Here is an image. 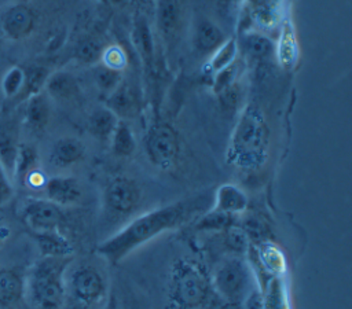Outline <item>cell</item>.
<instances>
[{"instance_id": "cell-39", "label": "cell", "mask_w": 352, "mask_h": 309, "mask_svg": "<svg viewBox=\"0 0 352 309\" xmlns=\"http://www.w3.org/2000/svg\"><path fill=\"white\" fill-rule=\"evenodd\" d=\"M239 225L246 232L249 240H264L265 233L268 232L267 224L263 222V220H260L256 216L246 217Z\"/></svg>"}, {"instance_id": "cell-21", "label": "cell", "mask_w": 352, "mask_h": 309, "mask_svg": "<svg viewBox=\"0 0 352 309\" xmlns=\"http://www.w3.org/2000/svg\"><path fill=\"white\" fill-rule=\"evenodd\" d=\"M38 172V152L37 150L30 146L21 143L16 161H15V169H14V177L12 180H16L21 185H26L29 179Z\"/></svg>"}, {"instance_id": "cell-22", "label": "cell", "mask_w": 352, "mask_h": 309, "mask_svg": "<svg viewBox=\"0 0 352 309\" xmlns=\"http://www.w3.org/2000/svg\"><path fill=\"white\" fill-rule=\"evenodd\" d=\"M182 21L180 0H160L157 8V25L160 32L165 36H173L179 29Z\"/></svg>"}, {"instance_id": "cell-5", "label": "cell", "mask_w": 352, "mask_h": 309, "mask_svg": "<svg viewBox=\"0 0 352 309\" xmlns=\"http://www.w3.org/2000/svg\"><path fill=\"white\" fill-rule=\"evenodd\" d=\"M252 271L242 255L223 260L214 269L210 284L214 294L224 301L242 302L252 290Z\"/></svg>"}, {"instance_id": "cell-47", "label": "cell", "mask_w": 352, "mask_h": 309, "mask_svg": "<svg viewBox=\"0 0 352 309\" xmlns=\"http://www.w3.org/2000/svg\"><path fill=\"white\" fill-rule=\"evenodd\" d=\"M111 1H113V4H114V5H118V7H120V5H121V7H124L125 4H128V3H129V0H111Z\"/></svg>"}, {"instance_id": "cell-15", "label": "cell", "mask_w": 352, "mask_h": 309, "mask_svg": "<svg viewBox=\"0 0 352 309\" xmlns=\"http://www.w3.org/2000/svg\"><path fill=\"white\" fill-rule=\"evenodd\" d=\"M18 126L11 119H0V162L12 181L19 150Z\"/></svg>"}, {"instance_id": "cell-27", "label": "cell", "mask_w": 352, "mask_h": 309, "mask_svg": "<svg viewBox=\"0 0 352 309\" xmlns=\"http://www.w3.org/2000/svg\"><path fill=\"white\" fill-rule=\"evenodd\" d=\"M242 48L249 58L256 60L267 59L275 52L274 43L258 32L245 33L242 37Z\"/></svg>"}, {"instance_id": "cell-19", "label": "cell", "mask_w": 352, "mask_h": 309, "mask_svg": "<svg viewBox=\"0 0 352 309\" xmlns=\"http://www.w3.org/2000/svg\"><path fill=\"white\" fill-rule=\"evenodd\" d=\"M33 238L41 257H72L74 253L72 242L58 231L33 232Z\"/></svg>"}, {"instance_id": "cell-18", "label": "cell", "mask_w": 352, "mask_h": 309, "mask_svg": "<svg viewBox=\"0 0 352 309\" xmlns=\"http://www.w3.org/2000/svg\"><path fill=\"white\" fill-rule=\"evenodd\" d=\"M43 91L50 96V99L66 102L74 99L78 95L80 88L76 77L72 73L58 70L50 73Z\"/></svg>"}, {"instance_id": "cell-20", "label": "cell", "mask_w": 352, "mask_h": 309, "mask_svg": "<svg viewBox=\"0 0 352 309\" xmlns=\"http://www.w3.org/2000/svg\"><path fill=\"white\" fill-rule=\"evenodd\" d=\"M120 118L106 106L95 108L88 118V129L99 141H110Z\"/></svg>"}, {"instance_id": "cell-8", "label": "cell", "mask_w": 352, "mask_h": 309, "mask_svg": "<svg viewBox=\"0 0 352 309\" xmlns=\"http://www.w3.org/2000/svg\"><path fill=\"white\" fill-rule=\"evenodd\" d=\"M142 201L139 184L126 176L114 177L104 190V206L113 217H126L132 214Z\"/></svg>"}, {"instance_id": "cell-31", "label": "cell", "mask_w": 352, "mask_h": 309, "mask_svg": "<svg viewBox=\"0 0 352 309\" xmlns=\"http://www.w3.org/2000/svg\"><path fill=\"white\" fill-rule=\"evenodd\" d=\"M236 222V216H231L212 209L198 218L195 228L204 232H223L224 229Z\"/></svg>"}, {"instance_id": "cell-9", "label": "cell", "mask_w": 352, "mask_h": 309, "mask_svg": "<svg viewBox=\"0 0 352 309\" xmlns=\"http://www.w3.org/2000/svg\"><path fill=\"white\" fill-rule=\"evenodd\" d=\"M63 217L60 206L41 198L26 199L21 209V218L32 232L58 231L63 222Z\"/></svg>"}, {"instance_id": "cell-44", "label": "cell", "mask_w": 352, "mask_h": 309, "mask_svg": "<svg viewBox=\"0 0 352 309\" xmlns=\"http://www.w3.org/2000/svg\"><path fill=\"white\" fill-rule=\"evenodd\" d=\"M212 309H243V306H242V302L224 301V299L219 298V301L212 305Z\"/></svg>"}, {"instance_id": "cell-25", "label": "cell", "mask_w": 352, "mask_h": 309, "mask_svg": "<svg viewBox=\"0 0 352 309\" xmlns=\"http://www.w3.org/2000/svg\"><path fill=\"white\" fill-rule=\"evenodd\" d=\"M238 55V43L235 38H226V41L210 54L209 60L206 62L204 70L208 74L214 76L220 70L230 66L236 60Z\"/></svg>"}, {"instance_id": "cell-7", "label": "cell", "mask_w": 352, "mask_h": 309, "mask_svg": "<svg viewBox=\"0 0 352 309\" xmlns=\"http://www.w3.org/2000/svg\"><path fill=\"white\" fill-rule=\"evenodd\" d=\"M73 299L82 308H91L104 299L107 294V280L104 275L92 265H80L69 280H66Z\"/></svg>"}, {"instance_id": "cell-34", "label": "cell", "mask_w": 352, "mask_h": 309, "mask_svg": "<svg viewBox=\"0 0 352 309\" xmlns=\"http://www.w3.org/2000/svg\"><path fill=\"white\" fill-rule=\"evenodd\" d=\"M249 242L250 240L246 232L241 228L238 222L223 231V243L226 249H228L231 253L236 255H242L248 251Z\"/></svg>"}, {"instance_id": "cell-6", "label": "cell", "mask_w": 352, "mask_h": 309, "mask_svg": "<svg viewBox=\"0 0 352 309\" xmlns=\"http://www.w3.org/2000/svg\"><path fill=\"white\" fill-rule=\"evenodd\" d=\"M144 148L150 162L161 170H170L180 155V139L168 122H155L144 139Z\"/></svg>"}, {"instance_id": "cell-14", "label": "cell", "mask_w": 352, "mask_h": 309, "mask_svg": "<svg viewBox=\"0 0 352 309\" xmlns=\"http://www.w3.org/2000/svg\"><path fill=\"white\" fill-rule=\"evenodd\" d=\"M85 155V144L73 136L59 137L51 147L50 162L55 168H69L80 162Z\"/></svg>"}, {"instance_id": "cell-36", "label": "cell", "mask_w": 352, "mask_h": 309, "mask_svg": "<svg viewBox=\"0 0 352 309\" xmlns=\"http://www.w3.org/2000/svg\"><path fill=\"white\" fill-rule=\"evenodd\" d=\"M264 309H287L286 294L280 279L274 277L264 294Z\"/></svg>"}, {"instance_id": "cell-29", "label": "cell", "mask_w": 352, "mask_h": 309, "mask_svg": "<svg viewBox=\"0 0 352 309\" xmlns=\"http://www.w3.org/2000/svg\"><path fill=\"white\" fill-rule=\"evenodd\" d=\"M275 52L278 54L279 63L286 69L293 67L298 60V44L292 26L286 25L283 27Z\"/></svg>"}, {"instance_id": "cell-45", "label": "cell", "mask_w": 352, "mask_h": 309, "mask_svg": "<svg viewBox=\"0 0 352 309\" xmlns=\"http://www.w3.org/2000/svg\"><path fill=\"white\" fill-rule=\"evenodd\" d=\"M11 236V229L7 224L0 222V247L4 242H7V239Z\"/></svg>"}, {"instance_id": "cell-38", "label": "cell", "mask_w": 352, "mask_h": 309, "mask_svg": "<svg viewBox=\"0 0 352 309\" xmlns=\"http://www.w3.org/2000/svg\"><path fill=\"white\" fill-rule=\"evenodd\" d=\"M238 74H239V63L236 60L232 62L226 69L216 73L213 76V91H214V93L217 95L221 91L227 89L228 87H231L232 84H235L236 82L235 80H236Z\"/></svg>"}, {"instance_id": "cell-42", "label": "cell", "mask_w": 352, "mask_h": 309, "mask_svg": "<svg viewBox=\"0 0 352 309\" xmlns=\"http://www.w3.org/2000/svg\"><path fill=\"white\" fill-rule=\"evenodd\" d=\"M12 194H14L12 181L0 162V207L7 205L11 201Z\"/></svg>"}, {"instance_id": "cell-11", "label": "cell", "mask_w": 352, "mask_h": 309, "mask_svg": "<svg viewBox=\"0 0 352 309\" xmlns=\"http://www.w3.org/2000/svg\"><path fill=\"white\" fill-rule=\"evenodd\" d=\"M45 199L63 207L80 202L82 190L76 177L72 176H52L44 183Z\"/></svg>"}, {"instance_id": "cell-24", "label": "cell", "mask_w": 352, "mask_h": 309, "mask_svg": "<svg viewBox=\"0 0 352 309\" xmlns=\"http://www.w3.org/2000/svg\"><path fill=\"white\" fill-rule=\"evenodd\" d=\"M132 41L142 60L147 66H150L154 60V41L151 27L146 18H138L135 21L132 30Z\"/></svg>"}, {"instance_id": "cell-4", "label": "cell", "mask_w": 352, "mask_h": 309, "mask_svg": "<svg viewBox=\"0 0 352 309\" xmlns=\"http://www.w3.org/2000/svg\"><path fill=\"white\" fill-rule=\"evenodd\" d=\"M213 294L210 279L195 261L179 258L173 262L168 283L172 309H198L208 305Z\"/></svg>"}, {"instance_id": "cell-40", "label": "cell", "mask_w": 352, "mask_h": 309, "mask_svg": "<svg viewBox=\"0 0 352 309\" xmlns=\"http://www.w3.org/2000/svg\"><path fill=\"white\" fill-rule=\"evenodd\" d=\"M217 96H219L223 110L232 113L238 108L239 100H241V92H239V88L236 87V82L232 84L231 87H228L227 89L221 91L220 93H217Z\"/></svg>"}, {"instance_id": "cell-35", "label": "cell", "mask_w": 352, "mask_h": 309, "mask_svg": "<svg viewBox=\"0 0 352 309\" xmlns=\"http://www.w3.org/2000/svg\"><path fill=\"white\" fill-rule=\"evenodd\" d=\"M102 51H103V48L94 38H84L77 43L74 55H76L77 60H80L81 63L95 65L100 60Z\"/></svg>"}, {"instance_id": "cell-16", "label": "cell", "mask_w": 352, "mask_h": 309, "mask_svg": "<svg viewBox=\"0 0 352 309\" xmlns=\"http://www.w3.org/2000/svg\"><path fill=\"white\" fill-rule=\"evenodd\" d=\"M26 275L18 268L0 269V305L11 306L25 297Z\"/></svg>"}, {"instance_id": "cell-43", "label": "cell", "mask_w": 352, "mask_h": 309, "mask_svg": "<svg viewBox=\"0 0 352 309\" xmlns=\"http://www.w3.org/2000/svg\"><path fill=\"white\" fill-rule=\"evenodd\" d=\"M243 309H264V294L258 288H252L242 301Z\"/></svg>"}, {"instance_id": "cell-32", "label": "cell", "mask_w": 352, "mask_h": 309, "mask_svg": "<svg viewBox=\"0 0 352 309\" xmlns=\"http://www.w3.org/2000/svg\"><path fill=\"white\" fill-rule=\"evenodd\" d=\"M91 71H92V77H94L96 87L103 93H106V96L109 93H111L122 81V71L110 69L106 65H103L102 62L92 65Z\"/></svg>"}, {"instance_id": "cell-48", "label": "cell", "mask_w": 352, "mask_h": 309, "mask_svg": "<svg viewBox=\"0 0 352 309\" xmlns=\"http://www.w3.org/2000/svg\"><path fill=\"white\" fill-rule=\"evenodd\" d=\"M226 1H236V0H226Z\"/></svg>"}, {"instance_id": "cell-13", "label": "cell", "mask_w": 352, "mask_h": 309, "mask_svg": "<svg viewBox=\"0 0 352 309\" xmlns=\"http://www.w3.org/2000/svg\"><path fill=\"white\" fill-rule=\"evenodd\" d=\"M23 122L32 132H41L50 122L51 118V99L41 91L32 95L25 102Z\"/></svg>"}, {"instance_id": "cell-17", "label": "cell", "mask_w": 352, "mask_h": 309, "mask_svg": "<svg viewBox=\"0 0 352 309\" xmlns=\"http://www.w3.org/2000/svg\"><path fill=\"white\" fill-rule=\"evenodd\" d=\"M249 205L248 195L242 188L235 184H223L217 188L214 194V205L213 209L231 214L238 216L242 214Z\"/></svg>"}, {"instance_id": "cell-3", "label": "cell", "mask_w": 352, "mask_h": 309, "mask_svg": "<svg viewBox=\"0 0 352 309\" xmlns=\"http://www.w3.org/2000/svg\"><path fill=\"white\" fill-rule=\"evenodd\" d=\"M72 257H41L26 273L25 295L33 309H62Z\"/></svg>"}, {"instance_id": "cell-10", "label": "cell", "mask_w": 352, "mask_h": 309, "mask_svg": "<svg viewBox=\"0 0 352 309\" xmlns=\"http://www.w3.org/2000/svg\"><path fill=\"white\" fill-rule=\"evenodd\" d=\"M36 22L34 10L25 3L11 4L0 15V29L6 38L11 41L28 38L33 33Z\"/></svg>"}, {"instance_id": "cell-23", "label": "cell", "mask_w": 352, "mask_h": 309, "mask_svg": "<svg viewBox=\"0 0 352 309\" xmlns=\"http://www.w3.org/2000/svg\"><path fill=\"white\" fill-rule=\"evenodd\" d=\"M194 41L201 52L212 54L226 41V34L214 22L205 19L198 23Z\"/></svg>"}, {"instance_id": "cell-33", "label": "cell", "mask_w": 352, "mask_h": 309, "mask_svg": "<svg viewBox=\"0 0 352 309\" xmlns=\"http://www.w3.org/2000/svg\"><path fill=\"white\" fill-rule=\"evenodd\" d=\"M26 70V80L23 91L18 99L16 103L25 102L28 98H30L34 93H38L44 89V84L50 76V71L44 66H30Z\"/></svg>"}, {"instance_id": "cell-2", "label": "cell", "mask_w": 352, "mask_h": 309, "mask_svg": "<svg viewBox=\"0 0 352 309\" xmlns=\"http://www.w3.org/2000/svg\"><path fill=\"white\" fill-rule=\"evenodd\" d=\"M270 129L263 111L256 104L243 108L230 139L227 159L239 169L256 170L268 157Z\"/></svg>"}, {"instance_id": "cell-28", "label": "cell", "mask_w": 352, "mask_h": 309, "mask_svg": "<svg viewBox=\"0 0 352 309\" xmlns=\"http://www.w3.org/2000/svg\"><path fill=\"white\" fill-rule=\"evenodd\" d=\"M25 80H26V70L22 66L14 65L8 67L0 81V88L1 93L6 99L11 100L12 103H16L23 87H25Z\"/></svg>"}, {"instance_id": "cell-12", "label": "cell", "mask_w": 352, "mask_h": 309, "mask_svg": "<svg viewBox=\"0 0 352 309\" xmlns=\"http://www.w3.org/2000/svg\"><path fill=\"white\" fill-rule=\"evenodd\" d=\"M104 106L111 110L120 119L126 121L135 118L139 114L140 99L135 88L122 80L121 84L107 95Z\"/></svg>"}, {"instance_id": "cell-1", "label": "cell", "mask_w": 352, "mask_h": 309, "mask_svg": "<svg viewBox=\"0 0 352 309\" xmlns=\"http://www.w3.org/2000/svg\"><path fill=\"white\" fill-rule=\"evenodd\" d=\"M202 209V198H190L144 213L126 224L116 235L103 240L98 247V253L109 262L117 264L148 240L190 221Z\"/></svg>"}, {"instance_id": "cell-41", "label": "cell", "mask_w": 352, "mask_h": 309, "mask_svg": "<svg viewBox=\"0 0 352 309\" xmlns=\"http://www.w3.org/2000/svg\"><path fill=\"white\" fill-rule=\"evenodd\" d=\"M261 260H263V264L267 266V269H271L272 272L283 271L285 261H283L282 254L276 250V247H265V249H263Z\"/></svg>"}, {"instance_id": "cell-26", "label": "cell", "mask_w": 352, "mask_h": 309, "mask_svg": "<svg viewBox=\"0 0 352 309\" xmlns=\"http://www.w3.org/2000/svg\"><path fill=\"white\" fill-rule=\"evenodd\" d=\"M110 144H111V151L117 157L126 158L135 152L136 139H135V135L126 121H124V119L118 121V124L110 137Z\"/></svg>"}, {"instance_id": "cell-37", "label": "cell", "mask_w": 352, "mask_h": 309, "mask_svg": "<svg viewBox=\"0 0 352 309\" xmlns=\"http://www.w3.org/2000/svg\"><path fill=\"white\" fill-rule=\"evenodd\" d=\"M99 62H102L110 69L122 71L128 65V56H126V52L120 45L114 44L102 51V56Z\"/></svg>"}, {"instance_id": "cell-30", "label": "cell", "mask_w": 352, "mask_h": 309, "mask_svg": "<svg viewBox=\"0 0 352 309\" xmlns=\"http://www.w3.org/2000/svg\"><path fill=\"white\" fill-rule=\"evenodd\" d=\"M282 0H250L252 16L263 27H271L279 18Z\"/></svg>"}, {"instance_id": "cell-46", "label": "cell", "mask_w": 352, "mask_h": 309, "mask_svg": "<svg viewBox=\"0 0 352 309\" xmlns=\"http://www.w3.org/2000/svg\"><path fill=\"white\" fill-rule=\"evenodd\" d=\"M104 309H120V308H118V302H117V299H116L114 295H111V298L109 299V302H107V305H106Z\"/></svg>"}]
</instances>
